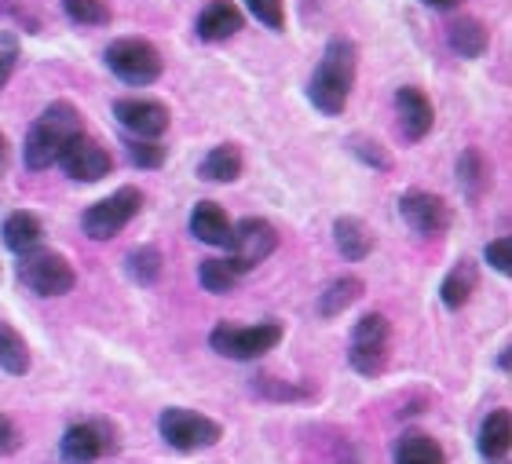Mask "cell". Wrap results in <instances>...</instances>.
<instances>
[{
	"mask_svg": "<svg viewBox=\"0 0 512 464\" xmlns=\"http://www.w3.org/2000/svg\"><path fill=\"white\" fill-rule=\"evenodd\" d=\"M355 74H359V48L348 37H333L308 85V99L315 103V110L326 117H341L352 99Z\"/></svg>",
	"mask_w": 512,
	"mask_h": 464,
	"instance_id": "6da1fadb",
	"label": "cell"
},
{
	"mask_svg": "<svg viewBox=\"0 0 512 464\" xmlns=\"http://www.w3.org/2000/svg\"><path fill=\"white\" fill-rule=\"evenodd\" d=\"M77 136H85V125H81V114H77V106L66 103V99L52 103L30 125V136H26V147H22L26 169H30V172L52 169L55 161L63 158V150L70 147Z\"/></svg>",
	"mask_w": 512,
	"mask_h": 464,
	"instance_id": "7a4b0ae2",
	"label": "cell"
},
{
	"mask_svg": "<svg viewBox=\"0 0 512 464\" xmlns=\"http://www.w3.org/2000/svg\"><path fill=\"white\" fill-rule=\"evenodd\" d=\"M282 340V326L278 322H256V326H231V322H220V326L209 333V344H213L216 355L235 362L260 359L267 351L278 348Z\"/></svg>",
	"mask_w": 512,
	"mask_h": 464,
	"instance_id": "3957f363",
	"label": "cell"
},
{
	"mask_svg": "<svg viewBox=\"0 0 512 464\" xmlns=\"http://www.w3.org/2000/svg\"><path fill=\"white\" fill-rule=\"evenodd\" d=\"M19 282L37 296H66L77 285V275L63 253L30 249L19 256Z\"/></svg>",
	"mask_w": 512,
	"mask_h": 464,
	"instance_id": "277c9868",
	"label": "cell"
},
{
	"mask_svg": "<svg viewBox=\"0 0 512 464\" xmlns=\"http://www.w3.org/2000/svg\"><path fill=\"white\" fill-rule=\"evenodd\" d=\"M158 432L161 439L180 450V454H194V450H209V446L220 443V424L205 413L183 410V406H169V410L158 417Z\"/></svg>",
	"mask_w": 512,
	"mask_h": 464,
	"instance_id": "5b68a950",
	"label": "cell"
},
{
	"mask_svg": "<svg viewBox=\"0 0 512 464\" xmlns=\"http://www.w3.org/2000/svg\"><path fill=\"white\" fill-rule=\"evenodd\" d=\"M110 74H118L125 85H154L161 77V52L143 37H118L107 48Z\"/></svg>",
	"mask_w": 512,
	"mask_h": 464,
	"instance_id": "8992f818",
	"label": "cell"
},
{
	"mask_svg": "<svg viewBox=\"0 0 512 464\" xmlns=\"http://www.w3.org/2000/svg\"><path fill=\"white\" fill-rule=\"evenodd\" d=\"M388 351H392V326L384 315H363L352 329V344H348V359L355 373L377 377L388 366Z\"/></svg>",
	"mask_w": 512,
	"mask_h": 464,
	"instance_id": "52a82bcc",
	"label": "cell"
},
{
	"mask_svg": "<svg viewBox=\"0 0 512 464\" xmlns=\"http://www.w3.org/2000/svg\"><path fill=\"white\" fill-rule=\"evenodd\" d=\"M278 245V234L275 227L260 216H246L242 223H235V231H231V242H227V267L235 271V275H246L253 267H260L267 256L275 253Z\"/></svg>",
	"mask_w": 512,
	"mask_h": 464,
	"instance_id": "ba28073f",
	"label": "cell"
},
{
	"mask_svg": "<svg viewBox=\"0 0 512 464\" xmlns=\"http://www.w3.org/2000/svg\"><path fill=\"white\" fill-rule=\"evenodd\" d=\"M143 209V194L136 187H121L114 190L110 198L96 201L92 209L85 212V234L92 242H110L114 234H121L128 223L136 220V212Z\"/></svg>",
	"mask_w": 512,
	"mask_h": 464,
	"instance_id": "9c48e42d",
	"label": "cell"
},
{
	"mask_svg": "<svg viewBox=\"0 0 512 464\" xmlns=\"http://www.w3.org/2000/svg\"><path fill=\"white\" fill-rule=\"evenodd\" d=\"M118 450V439H114V428H107L103 421H88L66 428V435L59 439V454L66 464H92L103 454H114Z\"/></svg>",
	"mask_w": 512,
	"mask_h": 464,
	"instance_id": "30bf717a",
	"label": "cell"
},
{
	"mask_svg": "<svg viewBox=\"0 0 512 464\" xmlns=\"http://www.w3.org/2000/svg\"><path fill=\"white\" fill-rule=\"evenodd\" d=\"M399 212H403L406 227L414 234H425V238H439L450 227L447 201L439 194H428V190H406L399 198Z\"/></svg>",
	"mask_w": 512,
	"mask_h": 464,
	"instance_id": "8fae6325",
	"label": "cell"
},
{
	"mask_svg": "<svg viewBox=\"0 0 512 464\" xmlns=\"http://www.w3.org/2000/svg\"><path fill=\"white\" fill-rule=\"evenodd\" d=\"M63 172L70 180L77 183H99L103 176H110L114 169V158H110V150L92 136H77L70 147L63 150V158H59Z\"/></svg>",
	"mask_w": 512,
	"mask_h": 464,
	"instance_id": "7c38bea8",
	"label": "cell"
},
{
	"mask_svg": "<svg viewBox=\"0 0 512 464\" xmlns=\"http://www.w3.org/2000/svg\"><path fill=\"white\" fill-rule=\"evenodd\" d=\"M114 117L125 132H132V139H158L169 128V106H161L158 99H118Z\"/></svg>",
	"mask_w": 512,
	"mask_h": 464,
	"instance_id": "4fadbf2b",
	"label": "cell"
},
{
	"mask_svg": "<svg viewBox=\"0 0 512 464\" xmlns=\"http://www.w3.org/2000/svg\"><path fill=\"white\" fill-rule=\"evenodd\" d=\"M395 106H399V128H403V136L410 139V143H421V139L432 132V121H436L428 95L421 92V88L406 85L395 92Z\"/></svg>",
	"mask_w": 512,
	"mask_h": 464,
	"instance_id": "5bb4252c",
	"label": "cell"
},
{
	"mask_svg": "<svg viewBox=\"0 0 512 464\" xmlns=\"http://www.w3.org/2000/svg\"><path fill=\"white\" fill-rule=\"evenodd\" d=\"M198 37L209 44H220V41H231L238 30H242V11H238V4H231V0H209L202 8V15H198Z\"/></svg>",
	"mask_w": 512,
	"mask_h": 464,
	"instance_id": "9a60e30c",
	"label": "cell"
},
{
	"mask_svg": "<svg viewBox=\"0 0 512 464\" xmlns=\"http://www.w3.org/2000/svg\"><path fill=\"white\" fill-rule=\"evenodd\" d=\"M231 231H235V223L227 220V212L220 209L216 201H198V205H194V212H191V234L198 238V242L227 249V242H231Z\"/></svg>",
	"mask_w": 512,
	"mask_h": 464,
	"instance_id": "2e32d148",
	"label": "cell"
},
{
	"mask_svg": "<svg viewBox=\"0 0 512 464\" xmlns=\"http://www.w3.org/2000/svg\"><path fill=\"white\" fill-rule=\"evenodd\" d=\"M333 242H337L344 260H366L374 253V234L359 216H341L333 223Z\"/></svg>",
	"mask_w": 512,
	"mask_h": 464,
	"instance_id": "e0dca14e",
	"label": "cell"
},
{
	"mask_svg": "<svg viewBox=\"0 0 512 464\" xmlns=\"http://www.w3.org/2000/svg\"><path fill=\"white\" fill-rule=\"evenodd\" d=\"M476 446H480V454L487 457V461H498V457L509 454V446H512V417L509 413L505 410L487 413L480 424V439H476Z\"/></svg>",
	"mask_w": 512,
	"mask_h": 464,
	"instance_id": "ac0fdd59",
	"label": "cell"
},
{
	"mask_svg": "<svg viewBox=\"0 0 512 464\" xmlns=\"http://www.w3.org/2000/svg\"><path fill=\"white\" fill-rule=\"evenodd\" d=\"M198 176L209 183H235L242 176V150L235 143H220L202 158L198 165Z\"/></svg>",
	"mask_w": 512,
	"mask_h": 464,
	"instance_id": "d6986e66",
	"label": "cell"
},
{
	"mask_svg": "<svg viewBox=\"0 0 512 464\" xmlns=\"http://www.w3.org/2000/svg\"><path fill=\"white\" fill-rule=\"evenodd\" d=\"M395 464H447V454L443 446L425 432H403V439L395 443L392 450Z\"/></svg>",
	"mask_w": 512,
	"mask_h": 464,
	"instance_id": "ffe728a7",
	"label": "cell"
},
{
	"mask_svg": "<svg viewBox=\"0 0 512 464\" xmlns=\"http://www.w3.org/2000/svg\"><path fill=\"white\" fill-rule=\"evenodd\" d=\"M487 44H491V30L483 26L480 19H472V15H461L458 22H450V48L465 59H480L487 52Z\"/></svg>",
	"mask_w": 512,
	"mask_h": 464,
	"instance_id": "44dd1931",
	"label": "cell"
},
{
	"mask_svg": "<svg viewBox=\"0 0 512 464\" xmlns=\"http://www.w3.org/2000/svg\"><path fill=\"white\" fill-rule=\"evenodd\" d=\"M41 234H44V227L33 212H11L8 220H4V245H8L15 256L37 249V245H41Z\"/></svg>",
	"mask_w": 512,
	"mask_h": 464,
	"instance_id": "7402d4cb",
	"label": "cell"
},
{
	"mask_svg": "<svg viewBox=\"0 0 512 464\" xmlns=\"http://www.w3.org/2000/svg\"><path fill=\"white\" fill-rule=\"evenodd\" d=\"M476 264L472 260H458V264L450 267V275L443 278V285H439V296H443V304L450 307V311H461V307L469 304V296L476 293Z\"/></svg>",
	"mask_w": 512,
	"mask_h": 464,
	"instance_id": "603a6c76",
	"label": "cell"
},
{
	"mask_svg": "<svg viewBox=\"0 0 512 464\" xmlns=\"http://www.w3.org/2000/svg\"><path fill=\"white\" fill-rule=\"evenodd\" d=\"M359 296H363V278H355V275L337 278V282L326 285V293L319 296V315L322 318L344 315V311H348V307H352Z\"/></svg>",
	"mask_w": 512,
	"mask_h": 464,
	"instance_id": "cb8c5ba5",
	"label": "cell"
},
{
	"mask_svg": "<svg viewBox=\"0 0 512 464\" xmlns=\"http://www.w3.org/2000/svg\"><path fill=\"white\" fill-rule=\"evenodd\" d=\"M458 180H461V190H465V198L469 201L483 198V190L491 187V169H487V161H483L480 150H465V154H461Z\"/></svg>",
	"mask_w": 512,
	"mask_h": 464,
	"instance_id": "d4e9b609",
	"label": "cell"
},
{
	"mask_svg": "<svg viewBox=\"0 0 512 464\" xmlns=\"http://www.w3.org/2000/svg\"><path fill=\"white\" fill-rule=\"evenodd\" d=\"M0 370L11 373V377H22L30 370V348L8 322H0Z\"/></svg>",
	"mask_w": 512,
	"mask_h": 464,
	"instance_id": "484cf974",
	"label": "cell"
},
{
	"mask_svg": "<svg viewBox=\"0 0 512 464\" xmlns=\"http://www.w3.org/2000/svg\"><path fill=\"white\" fill-rule=\"evenodd\" d=\"M125 271L132 282L139 285H154L161 275V253L154 249V245H139V249H132L125 260Z\"/></svg>",
	"mask_w": 512,
	"mask_h": 464,
	"instance_id": "4316f807",
	"label": "cell"
},
{
	"mask_svg": "<svg viewBox=\"0 0 512 464\" xmlns=\"http://www.w3.org/2000/svg\"><path fill=\"white\" fill-rule=\"evenodd\" d=\"M198 282H202L205 293L224 296L238 285V275L227 267V260H213V256H209V260H202V264H198Z\"/></svg>",
	"mask_w": 512,
	"mask_h": 464,
	"instance_id": "83f0119b",
	"label": "cell"
},
{
	"mask_svg": "<svg viewBox=\"0 0 512 464\" xmlns=\"http://www.w3.org/2000/svg\"><path fill=\"white\" fill-rule=\"evenodd\" d=\"M66 19L77 22V26H107L114 19L107 0H63Z\"/></svg>",
	"mask_w": 512,
	"mask_h": 464,
	"instance_id": "f1b7e54d",
	"label": "cell"
},
{
	"mask_svg": "<svg viewBox=\"0 0 512 464\" xmlns=\"http://www.w3.org/2000/svg\"><path fill=\"white\" fill-rule=\"evenodd\" d=\"M128 158L139 169H158L165 161V147H158L154 139H128Z\"/></svg>",
	"mask_w": 512,
	"mask_h": 464,
	"instance_id": "f546056e",
	"label": "cell"
},
{
	"mask_svg": "<svg viewBox=\"0 0 512 464\" xmlns=\"http://www.w3.org/2000/svg\"><path fill=\"white\" fill-rule=\"evenodd\" d=\"M256 22H264L267 30H282L286 26V4L282 0H246Z\"/></svg>",
	"mask_w": 512,
	"mask_h": 464,
	"instance_id": "4dcf8cb0",
	"label": "cell"
},
{
	"mask_svg": "<svg viewBox=\"0 0 512 464\" xmlns=\"http://www.w3.org/2000/svg\"><path fill=\"white\" fill-rule=\"evenodd\" d=\"M15 63H19V37L0 30V88L8 85V77L15 74Z\"/></svg>",
	"mask_w": 512,
	"mask_h": 464,
	"instance_id": "1f68e13d",
	"label": "cell"
},
{
	"mask_svg": "<svg viewBox=\"0 0 512 464\" xmlns=\"http://www.w3.org/2000/svg\"><path fill=\"white\" fill-rule=\"evenodd\" d=\"M487 264L498 271V275H512V242L509 238H494L487 245Z\"/></svg>",
	"mask_w": 512,
	"mask_h": 464,
	"instance_id": "d6a6232c",
	"label": "cell"
},
{
	"mask_svg": "<svg viewBox=\"0 0 512 464\" xmlns=\"http://www.w3.org/2000/svg\"><path fill=\"white\" fill-rule=\"evenodd\" d=\"M352 150L359 154V158L366 161V165H374V169H392V161H388V154L381 150V143H370V139H352Z\"/></svg>",
	"mask_w": 512,
	"mask_h": 464,
	"instance_id": "836d02e7",
	"label": "cell"
},
{
	"mask_svg": "<svg viewBox=\"0 0 512 464\" xmlns=\"http://www.w3.org/2000/svg\"><path fill=\"white\" fill-rule=\"evenodd\" d=\"M22 446V435H19V428L0 413V457H8V454H15Z\"/></svg>",
	"mask_w": 512,
	"mask_h": 464,
	"instance_id": "e575fe53",
	"label": "cell"
},
{
	"mask_svg": "<svg viewBox=\"0 0 512 464\" xmlns=\"http://www.w3.org/2000/svg\"><path fill=\"white\" fill-rule=\"evenodd\" d=\"M421 4H428V8H436V11H450V8H458L461 0H421Z\"/></svg>",
	"mask_w": 512,
	"mask_h": 464,
	"instance_id": "d590c367",
	"label": "cell"
},
{
	"mask_svg": "<svg viewBox=\"0 0 512 464\" xmlns=\"http://www.w3.org/2000/svg\"><path fill=\"white\" fill-rule=\"evenodd\" d=\"M19 8V0H0V15H8V11Z\"/></svg>",
	"mask_w": 512,
	"mask_h": 464,
	"instance_id": "8d00e7d4",
	"label": "cell"
},
{
	"mask_svg": "<svg viewBox=\"0 0 512 464\" xmlns=\"http://www.w3.org/2000/svg\"><path fill=\"white\" fill-rule=\"evenodd\" d=\"M0 158H4V136H0Z\"/></svg>",
	"mask_w": 512,
	"mask_h": 464,
	"instance_id": "74e56055",
	"label": "cell"
}]
</instances>
